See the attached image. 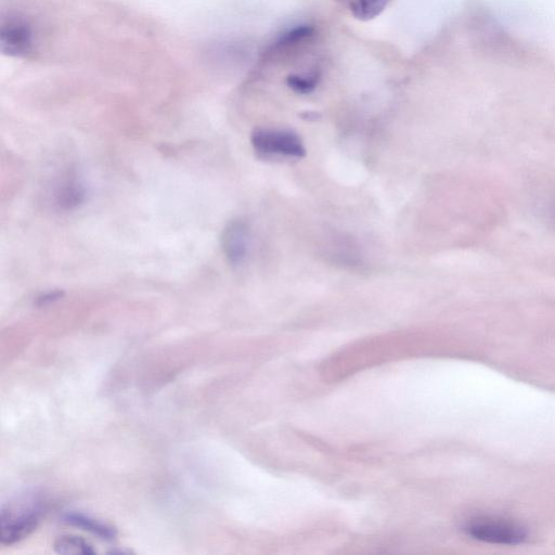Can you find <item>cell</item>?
Instances as JSON below:
<instances>
[{"label":"cell","mask_w":555,"mask_h":555,"mask_svg":"<svg viewBox=\"0 0 555 555\" xmlns=\"http://www.w3.org/2000/svg\"><path fill=\"white\" fill-rule=\"evenodd\" d=\"M318 75H291L288 79V85L294 90V92L299 94H309L318 85Z\"/></svg>","instance_id":"30bf717a"},{"label":"cell","mask_w":555,"mask_h":555,"mask_svg":"<svg viewBox=\"0 0 555 555\" xmlns=\"http://www.w3.org/2000/svg\"><path fill=\"white\" fill-rule=\"evenodd\" d=\"M64 523L84 529V531L92 533L101 539L113 540L118 532L116 529L106 523H102L83 513L70 512L62 516Z\"/></svg>","instance_id":"8992f818"},{"label":"cell","mask_w":555,"mask_h":555,"mask_svg":"<svg viewBox=\"0 0 555 555\" xmlns=\"http://www.w3.org/2000/svg\"><path fill=\"white\" fill-rule=\"evenodd\" d=\"M42 516V505L38 500L19 502L17 506H3L0 512V538L4 545L16 542L31 535Z\"/></svg>","instance_id":"6da1fadb"},{"label":"cell","mask_w":555,"mask_h":555,"mask_svg":"<svg viewBox=\"0 0 555 555\" xmlns=\"http://www.w3.org/2000/svg\"><path fill=\"white\" fill-rule=\"evenodd\" d=\"M466 532L476 540L496 545H519L527 539L523 527L508 521L475 519L466 526Z\"/></svg>","instance_id":"3957f363"},{"label":"cell","mask_w":555,"mask_h":555,"mask_svg":"<svg viewBox=\"0 0 555 555\" xmlns=\"http://www.w3.org/2000/svg\"><path fill=\"white\" fill-rule=\"evenodd\" d=\"M254 150L262 156L303 158L306 154L303 141L289 129L258 128L251 137Z\"/></svg>","instance_id":"7a4b0ae2"},{"label":"cell","mask_w":555,"mask_h":555,"mask_svg":"<svg viewBox=\"0 0 555 555\" xmlns=\"http://www.w3.org/2000/svg\"><path fill=\"white\" fill-rule=\"evenodd\" d=\"M85 188L76 180H67L58 189L56 195L57 205L62 210L71 211L79 208L85 201Z\"/></svg>","instance_id":"52a82bcc"},{"label":"cell","mask_w":555,"mask_h":555,"mask_svg":"<svg viewBox=\"0 0 555 555\" xmlns=\"http://www.w3.org/2000/svg\"><path fill=\"white\" fill-rule=\"evenodd\" d=\"M55 551L59 554L94 555L96 551L86 540L76 536H63L56 540Z\"/></svg>","instance_id":"9c48e42d"},{"label":"cell","mask_w":555,"mask_h":555,"mask_svg":"<svg viewBox=\"0 0 555 555\" xmlns=\"http://www.w3.org/2000/svg\"><path fill=\"white\" fill-rule=\"evenodd\" d=\"M2 53L9 57H24L33 48V33L29 25L19 20L8 21L0 33Z\"/></svg>","instance_id":"277c9868"},{"label":"cell","mask_w":555,"mask_h":555,"mask_svg":"<svg viewBox=\"0 0 555 555\" xmlns=\"http://www.w3.org/2000/svg\"><path fill=\"white\" fill-rule=\"evenodd\" d=\"M312 28L311 27H306V25H304V27H299V28H295L291 31H289L288 33H286L285 35H283L281 37V40L279 42L280 45H288L291 43H295L298 41L303 40V38L309 36L312 34Z\"/></svg>","instance_id":"8fae6325"},{"label":"cell","mask_w":555,"mask_h":555,"mask_svg":"<svg viewBox=\"0 0 555 555\" xmlns=\"http://www.w3.org/2000/svg\"><path fill=\"white\" fill-rule=\"evenodd\" d=\"M391 0H354L352 10L354 16L361 21H369L379 17Z\"/></svg>","instance_id":"ba28073f"},{"label":"cell","mask_w":555,"mask_h":555,"mask_svg":"<svg viewBox=\"0 0 555 555\" xmlns=\"http://www.w3.org/2000/svg\"><path fill=\"white\" fill-rule=\"evenodd\" d=\"M63 293L61 291L48 292L40 296L36 300L37 306H47L59 301L62 298Z\"/></svg>","instance_id":"7c38bea8"},{"label":"cell","mask_w":555,"mask_h":555,"mask_svg":"<svg viewBox=\"0 0 555 555\" xmlns=\"http://www.w3.org/2000/svg\"><path fill=\"white\" fill-rule=\"evenodd\" d=\"M249 245L250 229L247 224L236 219L225 227L222 235V247L230 264L241 265L247 258Z\"/></svg>","instance_id":"5b68a950"}]
</instances>
